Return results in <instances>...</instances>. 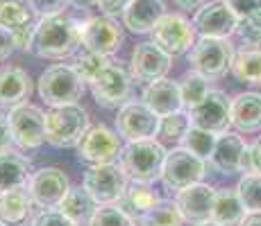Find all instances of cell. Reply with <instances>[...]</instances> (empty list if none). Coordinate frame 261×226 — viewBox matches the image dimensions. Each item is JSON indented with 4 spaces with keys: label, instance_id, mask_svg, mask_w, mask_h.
<instances>
[{
    "label": "cell",
    "instance_id": "cell-1",
    "mask_svg": "<svg viewBox=\"0 0 261 226\" xmlns=\"http://www.w3.org/2000/svg\"><path fill=\"white\" fill-rule=\"evenodd\" d=\"M82 45V23H77L68 14H57V16L39 18L34 27L32 50L41 59H66L77 52Z\"/></svg>",
    "mask_w": 261,
    "mask_h": 226
},
{
    "label": "cell",
    "instance_id": "cell-2",
    "mask_svg": "<svg viewBox=\"0 0 261 226\" xmlns=\"http://www.w3.org/2000/svg\"><path fill=\"white\" fill-rule=\"evenodd\" d=\"M166 156L168 152L164 147V143H159V140H132L123 147L120 168H123V172L127 174V179L132 183L150 185L157 179H162Z\"/></svg>",
    "mask_w": 261,
    "mask_h": 226
},
{
    "label": "cell",
    "instance_id": "cell-3",
    "mask_svg": "<svg viewBox=\"0 0 261 226\" xmlns=\"http://www.w3.org/2000/svg\"><path fill=\"white\" fill-rule=\"evenodd\" d=\"M37 90L50 109L68 107V104H77V100H82L87 84L73 66L57 63V66H50L41 73Z\"/></svg>",
    "mask_w": 261,
    "mask_h": 226
},
{
    "label": "cell",
    "instance_id": "cell-4",
    "mask_svg": "<svg viewBox=\"0 0 261 226\" xmlns=\"http://www.w3.org/2000/svg\"><path fill=\"white\" fill-rule=\"evenodd\" d=\"M89 132V115L80 104L53 107L46 113V143L53 147H77L82 136Z\"/></svg>",
    "mask_w": 261,
    "mask_h": 226
},
{
    "label": "cell",
    "instance_id": "cell-5",
    "mask_svg": "<svg viewBox=\"0 0 261 226\" xmlns=\"http://www.w3.org/2000/svg\"><path fill=\"white\" fill-rule=\"evenodd\" d=\"M234 48L229 39H200L189 54L191 70L207 79H220L232 70Z\"/></svg>",
    "mask_w": 261,
    "mask_h": 226
},
{
    "label": "cell",
    "instance_id": "cell-6",
    "mask_svg": "<svg viewBox=\"0 0 261 226\" xmlns=\"http://www.w3.org/2000/svg\"><path fill=\"white\" fill-rule=\"evenodd\" d=\"M129 179L123 172V168L109 163V165H91L84 172L82 188L91 195V199L98 206H114L123 199L127 192Z\"/></svg>",
    "mask_w": 261,
    "mask_h": 226
},
{
    "label": "cell",
    "instance_id": "cell-7",
    "mask_svg": "<svg viewBox=\"0 0 261 226\" xmlns=\"http://www.w3.org/2000/svg\"><path fill=\"white\" fill-rule=\"evenodd\" d=\"M132 84H134L132 75L125 68H120L118 63L112 61L89 82V88H91V95L98 107L120 109L125 102H129Z\"/></svg>",
    "mask_w": 261,
    "mask_h": 226
},
{
    "label": "cell",
    "instance_id": "cell-8",
    "mask_svg": "<svg viewBox=\"0 0 261 226\" xmlns=\"http://www.w3.org/2000/svg\"><path fill=\"white\" fill-rule=\"evenodd\" d=\"M207 174V160L191 154L184 147H173L166 156L162 172V183L166 190H187L191 185L200 183Z\"/></svg>",
    "mask_w": 261,
    "mask_h": 226
},
{
    "label": "cell",
    "instance_id": "cell-9",
    "mask_svg": "<svg viewBox=\"0 0 261 226\" xmlns=\"http://www.w3.org/2000/svg\"><path fill=\"white\" fill-rule=\"evenodd\" d=\"M7 120L18 149H39L46 143V113L37 104H18L7 113Z\"/></svg>",
    "mask_w": 261,
    "mask_h": 226
},
{
    "label": "cell",
    "instance_id": "cell-10",
    "mask_svg": "<svg viewBox=\"0 0 261 226\" xmlns=\"http://www.w3.org/2000/svg\"><path fill=\"white\" fill-rule=\"evenodd\" d=\"M195 27L182 14H164L162 21L152 29V43H157L170 57H179L193 50L195 45Z\"/></svg>",
    "mask_w": 261,
    "mask_h": 226
},
{
    "label": "cell",
    "instance_id": "cell-11",
    "mask_svg": "<svg viewBox=\"0 0 261 226\" xmlns=\"http://www.w3.org/2000/svg\"><path fill=\"white\" fill-rule=\"evenodd\" d=\"M191 127L204 129L209 134H225L232 127V100L225 90H209L207 98L193 109H189Z\"/></svg>",
    "mask_w": 261,
    "mask_h": 226
},
{
    "label": "cell",
    "instance_id": "cell-12",
    "mask_svg": "<svg viewBox=\"0 0 261 226\" xmlns=\"http://www.w3.org/2000/svg\"><path fill=\"white\" fill-rule=\"evenodd\" d=\"M125 145L120 143V136L105 124L89 127V132L77 143V156L91 165H109L120 160Z\"/></svg>",
    "mask_w": 261,
    "mask_h": 226
},
{
    "label": "cell",
    "instance_id": "cell-13",
    "mask_svg": "<svg viewBox=\"0 0 261 226\" xmlns=\"http://www.w3.org/2000/svg\"><path fill=\"white\" fill-rule=\"evenodd\" d=\"M125 41V29L112 16H93L82 23V48L87 52L112 57Z\"/></svg>",
    "mask_w": 261,
    "mask_h": 226
},
{
    "label": "cell",
    "instance_id": "cell-14",
    "mask_svg": "<svg viewBox=\"0 0 261 226\" xmlns=\"http://www.w3.org/2000/svg\"><path fill=\"white\" fill-rule=\"evenodd\" d=\"M159 122L162 118L157 113L150 111L143 102H132V100L125 102L116 113V132L127 143L154 138L159 134Z\"/></svg>",
    "mask_w": 261,
    "mask_h": 226
},
{
    "label": "cell",
    "instance_id": "cell-15",
    "mask_svg": "<svg viewBox=\"0 0 261 226\" xmlns=\"http://www.w3.org/2000/svg\"><path fill=\"white\" fill-rule=\"evenodd\" d=\"M68 190H71V181H68L66 172L59 168H41L28 181L30 197H32L34 206H39L41 210L59 208Z\"/></svg>",
    "mask_w": 261,
    "mask_h": 226
},
{
    "label": "cell",
    "instance_id": "cell-16",
    "mask_svg": "<svg viewBox=\"0 0 261 226\" xmlns=\"http://www.w3.org/2000/svg\"><path fill=\"white\" fill-rule=\"evenodd\" d=\"M173 57L166 54L157 43L143 41L134 45L132 59H129V75L137 84H152L157 79H164L166 73L170 70Z\"/></svg>",
    "mask_w": 261,
    "mask_h": 226
},
{
    "label": "cell",
    "instance_id": "cell-17",
    "mask_svg": "<svg viewBox=\"0 0 261 226\" xmlns=\"http://www.w3.org/2000/svg\"><path fill=\"white\" fill-rule=\"evenodd\" d=\"M193 27L200 39H229L237 34L239 18L225 0H209L193 14Z\"/></svg>",
    "mask_w": 261,
    "mask_h": 226
},
{
    "label": "cell",
    "instance_id": "cell-18",
    "mask_svg": "<svg viewBox=\"0 0 261 226\" xmlns=\"http://www.w3.org/2000/svg\"><path fill=\"white\" fill-rule=\"evenodd\" d=\"M250 145H245L243 136L234 132H225L216 140V149L212 154V165L223 174L250 172Z\"/></svg>",
    "mask_w": 261,
    "mask_h": 226
},
{
    "label": "cell",
    "instance_id": "cell-19",
    "mask_svg": "<svg viewBox=\"0 0 261 226\" xmlns=\"http://www.w3.org/2000/svg\"><path fill=\"white\" fill-rule=\"evenodd\" d=\"M216 192L212 185L207 183H195L187 190H179L175 204H177L179 213L187 222L200 224L212 219V210H214V202H216Z\"/></svg>",
    "mask_w": 261,
    "mask_h": 226
},
{
    "label": "cell",
    "instance_id": "cell-20",
    "mask_svg": "<svg viewBox=\"0 0 261 226\" xmlns=\"http://www.w3.org/2000/svg\"><path fill=\"white\" fill-rule=\"evenodd\" d=\"M141 102L152 113H157L159 118H166V115L177 113V111L184 109L182 93H179V84L173 82V79H166V77L148 84V86L143 88Z\"/></svg>",
    "mask_w": 261,
    "mask_h": 226
},
{
    "label": "cell",
    "instance_id": "cell-21",
    "mask_svg": "<svg viewBox=\"0 0 261 226\" xmlns=\"http://www.w3.org/2000/svg\"><path fill=\"white\" fill-rule=\"evenodd\" d=\"M32 77L28 70L18 66H5L0 68V109L12 111L18 104H25L32 95Z\"/></svg>",
    "mask_w": 261,
    "mask_h": 226
},
{
    "label": "cell",
    "instance_id": "cell-22",
    "mask_svg": "<svg viewBox=\"0 0 261 226\" xmlns=\"http://www.w3.org/2000/svg\"><path fill=\"white\" fill-rule=\"evenodd\" d=\"M166 14L164 0H132L123 12V27L134 34H152L154 25Z\"/></svg>",
    "mask_w": 261,
    "mask_h": 226
},
{
    "label": "cell",
    "instance_id": "cell-23",
    "mask_svg": "<svg viewBox=\"0 0 261 226\" xmlns=\"http://www.w3.org/2000/svg\"><path fill=\"white\" fill-rule=\"evenodd\" d=\"M232 127L239 134L261 132V93L245 90L232 100Z\"/></svg>",
    "mask_w": 261,
    "mask_h": 226
},
{
    "label": "cell",
    "instance_id": "cell-24",
    "mask_svg": "<svg viewBox=\"0 0 261 226\" xmlns=\"http://www.w3.org/2000/svg\"><path fill=\"white\" fill-rule=\"evenodd\" d=\"M34 202L25 188L9 190L0 195V224L5 226H23L32 217Z\"/></svg>",
    "mask_w": 261,
    "mask_h": 226
},
{
    "label": "cell",
    "instance_id": "cell-25",
    "mask_svg": "<svg viewBox=\"0 0 261 226\" xmlns=\"http://www.w3.org/2000/svg\"><path fill=\"white\" fill-rule=\"evenodd\" d=\"M30 177H32V172H30L28 158H23L16 152L0 154V195L16 188H25Z\"/></svg>",
    "mask_w": 261,
    "mask_h": 226
},
{
    "label": "cell",
    "instance_id": "cell-26",
    "mask_svg": "<svg viewBox=\"0 0 261 226\" xmlns=\"http://www.w3.org/2000/svg\"><path fill=\"white\" fill-rule=\"evenodd\" d=\"M232 75L241 84L261 86V45H243L234 54Z\"/></svg>",
    "mask_w": 261,
    "mask_h": 226
},
{
    "label": "cell",
    "instance_id": "cell-27",
    "mask_svg": "<svg viewBox=\"0 0 261 226\" xmlns=\"http://www.w3.org/2000/svg\"><path fill=\"white\" fill-rule=\"evenodd\" d=\"M95 208H98V204L93 202L91 195H89L82 185H77V188L71 185V190H68L66 197L62 199V204H59L57 210H62L71 222H75L80 226V224H89V219H91Z\"/></svg>",
    "mask_w": 261,
    "mask_h": 226
},
{
    "label": "cell",
    "instance_id": "cell-28",
    "mask_svg": "<svg viewBox=\"0 0 261 226\" xmlns=\"http://www.w3.org/2000/svg\"><path fill=\"white\" fill-rule=\"evenodd\" d=\"M245 217V208L241 204L237 190H218L212 210V219L220 226H239Z\"/></svg>",
    "mask_w": 261,
    "mask_h": 226
},
{
    "label": "cell",
    "instance_id": "cell-29",
    "mask_svg": "<svg viewBox=\"0 0 261 226\" xmlns=\"http://www.w3.org/2000/svg\"><path fill=\"white\" fill-rule=\"evenodd\" d=\"M157 202H159V197L152 192V190H150V185L132 183V185H127V192L123 195V199H120L116 206H118V208H123L125 213L134 219L137 215H139V217L145 215Z\"/></svg>",
    "mask_w": 261,
    "mask_h": 226
},
{
    "label": "cell",
    "instance_id": "cell-30",
    "mask_svg": "<svg viewBox=\"0 0 261 226\" xmlns=\"http://www.w3.org/2000/svg\"><path fill=\"white\" fill-rule=\"evenodd\" d=\"M139 222H141V226H184L187 219L182 217V213H179L175 202L159 199L148 213L139 217Z\"/></svg>",
    "mask_w": 261,
    "mask_h": 226
},
{
    "label": "cell",
    "instance_id": "cell-31",
    "mask_svg": "<svg viewBox=\"0 0 261 226\" xmlns=\"http://www.w3.org/2000/svg\"><path fill=\"white\" fill-rule=\"evenodd\" d=\"M32 16L34 14L25 0H0V25L9 32L32 25Z\"/></svg>",
    "mask_w": 261,
    "mask_h": 226
},
{
    "label": "cell",
    "instance_id": "cell-32",
    "mask_svg": "<svg viewBox=\"0 0 261 226\" xmlns=\"http://www.w3.org/2000/svg\"><path fill=\"white\" fill-rule=\"evenodd\" d=\"M237 195L243 204L245 213H261V174L248 172L243 174L237 185Z\"/></svg>",
    "mask_w": 261,
    "mask_h": 226
},
{
    "label": "cell",
    "instance_id": "cell-33",
    "mask_svg": "<svg viewBox=\"0 0 261 226\" xmlns=\"http://www.w3.org/2000/svg\"><path fill=\"white\" fill-rule=\"evenodd\" d=\"M216 140H218L216 134H209V132L198 129V127H191L187 132V136L182 138V143H179V147L189 149L191 154H195V156L207 160V158H212V154L216 149Z\"/></svg>",
    "mask_w": 261,
    "mask_h": 226
},
{
    "label": "cell",
    "instance_id": "cell-34",
    "mask_svg": "<svg viewBox=\"0 0 261 226\" xmlns=\"http://www.w3.org/2000/svg\"><path fill=\"white\" fill-rule=\"evenodd\" d=\"M191 129V118L189 113L177 111L170 113L166 118H162L159 122V143H182V138L187 136V132Z\"/></svg>",
    "mask_w": 261,
    "mask_h": 226
},
{
    "label": "cell",
    "instance_id": "cell-35",
    "mask_svg": "<svg viewBox=\"0 0 261 226\" xmlns=\"http://www.w3.org/2000/svg\"><path fill=\"white\" fill-rule=\"evenodd\" d=\"M209 90H212L209 88V79L191 70L187 77L182 79V84H179V93H182L184 109H193L195 104H200L204 98H207Z\"/></svg>",
    "mask_w": 261,
    "mask_h": 226
},
{
    "label": "cell",
    "instance_id": "cell-36",
    "mask_svg": "<svg viewBox=\"0 0 261 226\" xmlns=\"http://www.w3.org/2000/svg\"><path fill=\"white\" fill-rule=\"evenodd\" d=\"M89 226H134V219L123 208L114 206H98L93 210Z\"/></svg>",
    "mask_w": 261,
    "mask_h": 226
},
{
    "label": "cell",
    "instance_id": "cell-37",
    "mask_svg": "<svg viewBox=\"0 0 261 226\" xmlns=\"http://www.w3.org/2000/svg\"><path fill=\"white\" fill-rule=\"evenodd\" d=\"M109 57H102V54H93V52H87L84 50V54H80L77 61L73 63V68L77 70V75L84 79V84H89L95 75L100 73L105 66H109Z\"/></svg>",
    "mask_w": 261,
    "mask_h": 226
},
{
    "label": "cell",
    "instance_id": "cell-38",
    "mask_svg": "<svg viewBox=\"0 0 261 226\" xmlns=\"http://www.w3.org/2000/svg\"><path fill=\"white\" fill-rule=\"evenodd\" d=\"M237 34L243 39L245 45H261V12L239 21Z\"/></svg>",
    "mask_w": 261,
    "mask_h": 226
},
{
    "label": "cell",
    "instance_id": "cell-39",
    "mask_svg": "<svg viewBox=\"0 0 261 226\" xmlns=\"http://www.w3.org/2000/svg\"><path fill=\"white\" fill-rule=\"evenodd\" d=\"M28 7L32 9L34 16L39 18H48V16H57V14H64L68 0H25Z\"/></svg>",
    "mask_w": 261,
    "mask_h": 226
},
{
    "label": "cell",
    "instance_id": "cell-40",
    "mask_svg": "<svg viewBox=\"0 0 261 226\" xmlns=\"http://www.w3.org/2000/svg\"><path fill=\"white\" fill-rule=\"evenodd\" d=\"M30 226H77V224L71 222L62 210L50 208V210H41L39 215H34Z\"/></svg>",
    "mask_w": 261,
    "mask_h": 226
},
{
    "label": "cell",
    "instance_id": "cell-41",
    "mask_svg": "<svg viewBox=\"0 0 261 226\" xmlns=\"http://www.w3.org/2000/svg\"><path fill=\"white\" fill-rule=\"evenodd\" d=\"M225 5L232 9L234 16H237L239 21H243V18L261 12V0H225Z\"/></svg>",
    "mask_w": 261,
    "mask_h": 226
},
{
    "label": "cell",
    "instance_id": "cell-42",
    "mask_svg": "<svg viewBox=\"0 0 261 226\" xmlns=\"http://www.w3.org/2000/svg\"><path fill=\"white\" fill-rule=\"evenodd\" d=\"M132 3V0H95V5H98L100 14L102 16H123V12L127 9V5Z\"/></svg>",
    "mask_w": 261,
    "mask_h": 226
},
{
    "label": "cell",
    "instance_id": "cell-43",
    "mask_svg": "<svg viewBox=\"0 0 261 226\" xmlns=\"http://www.w3.org/2000/svg\"><path fill=\"white\" fill-rule=\"evenodd\" d=\"M34 27H37V23H32V25H28V27L16 29V32H14V43H16V50H21V52H30V50H32Z\"/></svg>",
    "mask_w": 261,
    "mask_h": 226
},
{
    "label": "cell",
    "instance_id": "cell-44",
    "mask_svg": "<svg viewBox=\"0 0 261 226\" xmlns=\"http://www.w3.org/2000/svg\"><path fill=\"white\" fill-rule=\"evenodd\" d=\"M7 152H14V138H12L7 115L0 113V154H7Z\"/></svg>",
    "mask_w": 261,
    "mask_h": 226
},
{
    "label": "cell",
    "instance_id": "cell-45",
    "mask_svg": "<svg viewBox=\"0 0 261 226\" xmlns=\"http://www.w3.org/2000/svg\"><path fill=\"white\" fill-rule=\"evenodd\" d=\"M16 50V43H14V32H9L7 27L0 25V61L7 59L9 54Z\"/></svg>",
    "mask_w": 261,
    "mask_h": 226
},
{
    "label": "cell",
    "instance_id": "cell-46",
    "mask_svg": "<svg viewBox=\"0 0 261 226\" xmlns=\"http://www.w3.org/2000/svg\"><path fill=\"white\" fill-rule=\"evenodd\" d=\"M250 154V172H259L261 174V136L250 145L248 149Z\"/></svg>",
    "mask_w": 261,
    "mask_h": 226
},
{
    "label": "cell",
    "instance_id": "cell-47",
    "mask_svg": "<svg viewBox=\"0 0 261 226\" xmlns=\"http://www.w3.org/2000/svg\"><path fill=\"white\" fill-rule=\"evenodd\" d=\"M175 5H177L179 9H200L207 0H173Z\"/></svg>",
    "mask_w": 261,
    "mask_h": 226
},
{
    "label": "cell",
    "instance_id": "cell-48",
    "mask_svg": "<svg viewBox=\"0 0 261 226\" xmlns=\"http://www.w3.org/2000/svg\"><path fill=\"white\" fill-rule=\"evenodd\" d=\"M239 226H261V213H245Z\"/></svg>",
    "mask_w": 261,
    "mask_h": 226
},
{
    "label": "cell",
    "instance_id": "cell-49",
    "mask_svg": "<svg viewBox=\"0 0 261 226\" xmlns=\"http://www.w3.org/2000/svg\"><path fill=\"white\" fill-rule=\"evenodd\" d=\"M95 0H68V5H75V7H89Z\"/></svg>",
    "mask_w": 261,
    "mask_h": 226
},
{
    "label": "cell",
    "instance_id": "cell-50",
    "mask_svg": "<svg viewBox=\"0 0 261 226\" xmlns=\"http://www.w3.org/2000/svg\"><path fill=\"white\" fill-rule=\"evenodd\" d=\"M195 226H220V224H216L214 219H207V222H200V224H195Z\"/></svg>",
    "mask_w": 261,
    "mask_h": 226
},
{
    "label": "cell",
    "instance_id": "cell-51",
    "mask_svg": "<svg viewBox=\"0 0 261 226\" xmlns=\"http://www.w3.org/2000/svg\"><path fill=\"white\" fill-rule=\"evenodd\" d=\"M0 226H5V224H0Z\"/></svg>",
    "mask_w": 261,
    "mask_h": 226
}]
</instances>
